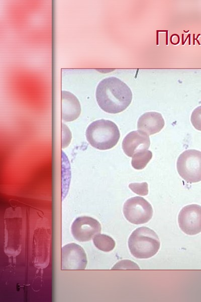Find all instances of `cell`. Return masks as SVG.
<instances>
[{
  "label": "cell",
  "mask_w": 201,
  "mask_h": 302,
  "mask_svg": "<svg viewBox=\"0 0 201 302\" xmlns=\"http://www.w3.org/2000/svg\"><path fill=\"white\" fill-rule=\"evenodd\" d=\"M165 124L162 115L156 112H148L142 114L139 118L137 128L148 135H152L160 132Z\"/></svg>",
  "instance_id": "obj_10"
},
{
  "label": "cell",
  "mask_w": 201,
  "mask_h": 302,
  "mask_svg": "<svg viewBox=\"0 0 201 302\" xmlns=\"http://www.w3.org/2000/svg\"><path fill=\"white\" fill-rule=\"evenodd\" d=\"M160 246L156 233L149 228L142 226L134 230L128 240L131 254L136 258L147 259L154 256Z\"/></svg>",
  "instance_id": "obj_3"
},
{
  "label": "cell",
  "mask_w": 201,
  "mask_h": 302,
  "mask_svg": "<svg viewBox=\"0 0 201 302\" xmlns=\"http://www.w3.org/2000/svg\"><path fill=\"white\" fill-rule=\"evenodd\" d=\"M190 121L196 129L201 131V106L197 107L192 111Z\"/></svg>",
  "instance_id": "obj_15"
},
{
  "label": "cell",
  "mask_w": 201,
  "mask_h": 302,
  "mask_svg": "<svg viewBox=\"0 0 201 302\" xmlns=\"http://www.w3.org/2000/svg\"><path fill=\"white\" fill-rule=\"evenodd\" d=\"M112 269H140V268L135 262L124 260L118 262Z\"/></svg>",
  "instance_id": "obj_16"
},
{
  "label": "cell",
  "mask_w": 201,
  "mask_h": 302,
  "mask_svg": "<svg viewBox=\"0 0 201 302\" xmlns=\"http://www.w3.org/2000/svg\"><path fill=\"white\" fill-rule=\"evenodd\" d=\"M123 213L126 219L135 224L147 222L152 218L151 205L144 198L135 196L128 199L123 206Z\"/></svg>",
  "instance_id": "obj_5"
},
{
  "label": "cell",
  "mask_w": 201,
  "mask_h": 302,
  "mask_svg": "<svg viewBox=\"0 0 201 302\" xmlns=\"http://www.w3.org/2000/svg\"><path fill=\"white\" fill-rule=\"evenodd\" d=\"M179 228L185 234L194 235L201 232V206L190 204L183 207L179 213Z\"/></svg>",
  "instance_id": "obj_7"
},
{
  "label": "cell",
  "mask_w": 201,
  "mask_h": 302,
  "mask_svg": "<svg viewBox=\"0 0 201 302\" xmlns=\"http://www.w3.org/2000/svg\"><path fill=\"white\" fill-rule=\"evenodd\" d=\"M129 187L136 194L139 195H147L148 194V184L147 182L141 183H131Z\"/></svg>",
  "instance_id": "obj_14"
},
{
  "label": "cell",
  "mask_w": 201,
  "mask_h": 302,
  "mask_svg": "<svg viewBox=\"0 0 201 302\" xmlns=\"http://www.w3.org/2000/svg\"><path fill=\"white\" fill-rule=\"evenodd\" d=\"M81 106L77 98L66 91L61 92V117L63 120L70 122L76 119L80 114Z\"/></svg>",
  "instance_id": "obj_11"
},
{
  "label": "cell",
  "mask_w": 201,
  "mask_h": 302,
  "mask_svg": "<svg viewBox=\"0 0 201 302\" xmlns=\"http://www.w3.org/2000/svg\"><path fill=\"white\" fill-rule=\"evenodd\" d=\"M152 157V153L150 150H145L138 152L132 157V166L136 170L143 169Z\"/></svg>",
  "instance_id": "obj_13"
},
{
  "label": "cell",
  "mask_w": 201,
  "mask_h": 302,
  "mask_svg": "<svg viewBox=\"0 0 201 302\" xmlns=\"http://www.w3.org/2000/svg\"><path fill=\"white\" fill-rule=\"evenodd\" d=\"M92 239L95 247L103 252H108L112 251L116 245L114 239L107 235L98 234Z\"/></svg>",
  "instance_id": "obj_12"
},
{
  "label": "cell",
  "mask_w": 201,
  "mask_h": 302,
  "mask_svg": "<svg viewBox=\"0 0 201 302\" xmlns=\"http://www.w3.org/2000/svg\"><path fill=\"white\" fill-rule=\"evenodd\" d=\"M85 135L88 143L99 150L113 148L117 144L120 137L117 125L114 122L105 119L91 122L86 130Z\"/></svg>",
  "instance_id": "obj_2"
},
{
  "label": "cell",
  "mask_w": 201,
  "mask_h": 302,
  "mask_svg": "<svg viewBox=\"0 0 201 302\" xmlns=\"http://www.w3.org/2000/svg\"><path fill=\"white\" fill-rule=\"evenodd\" d=\"M61 270H84L87 260L84 249L75 243H69L61 248Z\"/></svg>",
  "instance_id": "obj_6"
},
{
  "label": "cell",
  "mask_w": 201,
  "mask_h": 302,
  "mask_svg": "<svg viewBox=\"0 0 201 302\" xmlns=\"http://www.w3.org/2000/svg\"><path fill=\"white\" fill-rule=\"evenodd\" d=\"M95 97L99 107L111 114L120 113L131 104L133 94L124 82L115 77L102 80L98 84Z\"/></svg>",
  "instance_id": "obj_1"
},
{
  "label": "cell",
  "mask_w": 201,
  "mask_h": 302,
  "mask_svg": "<svg viewBox=\"0 0 201 302\" xmlns=\"http://www.w3.org/2000/svg\"><path fill=\"white\" fill-rule=\"evenodd\" d=\"M180 176L188 183L201 181V152L188 149L179 156L176 164Z\"/></svg>",
  "instance_id": "obj_4"
},
{
  "label": "cell",
  "mask_w": 201,
  "mask_h": 302,
  "mask_svg": "<svg viewBox=\"0 0 201 302\" xmlns=\"http://www.w3.org/2000/svg\"><path fill=\"white\" fill-rule=\"evenodd\" d=\"M150 145L148 135L140 131H133L129 133L122 142V148L125 154L129 157H132L136 153L147 150Z\"/></svg>",
  "instance_id": "obj_9"
},
{
  "label": "cell",
  "mask_w": 201,
  "mask_h": 302,
  "mask_svg": "<svg viewBox=\"0 0 201 302\" xmlns=\"http://www.w3.org/2000/svg\"><path fill=\"white\" fill-rule=\"evenodd\" d=\"M100 223L90 216H82L73 222L71 232L74 238L79 242H86L93 239L101 232Z\"/></svg>",
  "instance_id": "obj_8"
}]
</instances>
